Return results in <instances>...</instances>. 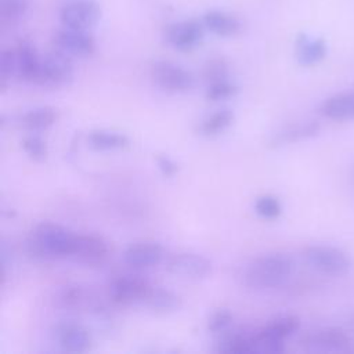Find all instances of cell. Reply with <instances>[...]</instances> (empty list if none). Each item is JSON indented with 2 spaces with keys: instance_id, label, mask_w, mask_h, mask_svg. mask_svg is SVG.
Listing matches in <instances>:
<instances>
[{
  "instance_id": "14",
  "label": "cell",
  "mask_w": 354,
  "mask_h": 354,
  "mask_svg": "<svg viewBox=\"0 0 354 354\" xmlns=\"http://www.w3.org/2000/svg\"><path fill=\"white\" fill-rule=\"evenodd\" d=\"M58 346L68 353H83L90 348L91 336L88 330L76 322H62L55 328Z\"/></svg>"
},
{
  "instance_id": "12",
  "label": "cell",
  "mask_w": 354,
  "mask_h": 354,
  "mask_svg": "<svg viewBox=\"0 0 354 354\" xmlns=\"http://www.w3.org/2000/svg\"><path fill=\"white\" fill-rule=\"evenodd\" d=\"M15 54V66L18 79L37 84L40 68H41V57L36 47L29 40H21L14 47Z\"/></svg>"
},
{
  "instance_id": "26",
  "label": "cell",
  "mask_w": 354,
  "mask_h": 354,
  "mask_svg": "<svg viewBox=\"0 0 354 354\" xmlns=\"http://www.w3.org/2000/svg\"><path fill=\"white\" fill-rule=\"evenodd\" d=\"M220 353H252V335L243 333H234L225 336L220 343L218 348Z\"/></svg>"
},
{
  "instance_id": "15",
  "label": "cell",
  "mask_w": 354,
  "mask_h": 354,
  "mask_svg": "<svg viewBox=\"0 0 354 354\" xmlns=\"http://www.w3.org/2000/svg\"><path fill=\"white\" fill-rule=\"evenodd\" d=\"M201 21L206 28V30H209L210 33L218 37L235 36L242 29V24L239 18L224 10H217V8L207 10L202 15Z\"/></svg>"
},
{
  "instance_id": "28",
  "label": "cell",
  "mask_w": 354,
  "mask_h": 354,
  "mask_svg": "<svg viewBox=\"0 0 354 354\" xmlns=\"http://www.w3.org/2000/svg\"><path fill=\"white\" fill-rule=\"evenodd\" d=\"M236 91L238 88L234 83H231L228 79H221V80L209 83L205 95L209 101H221V100L231 98L232 95L236 94Z\"/></svg>"
},
{
  "instance_id": "29",
  "label": "cell",
  "mask_w": 354,
  "mask_h": 354,
  "mask_svg": "<svg viewBox=\"0 0 354 354\" xmlns=\"http://www.w3.org/2000/svg\"><path fill=\"white\" fill-rule=\"evenodd\" d=\"M22 148L28 153V156L33 160H44L47 156V145L43 141V138L37 134L26 136L22 140Z\"/></svg>"
},
{
  "instance_id": "17",
  "label": "cell",
  "mask_w": 354,
  "mask_h": 354,
  "mask_svg": "<svg viewBox=\"0 0 354 354\" xmlns=\"http://www.w3.org/2000/svg\"><path fill=\"white\" fill-rule=\"evenodd\" d=\"M296 59L303 66H311L321 62L328 53L326 43L321 37H311L306 33H300L295 44Z\"/></svg>"
},
{
  "instance_id": "9",
  "label": "cell",
  "mask_w": 354,
  "mask_h": 354,
  "mask_svg": "<svg viewBox=\"0 0 354 354\" xmlns=\"http://www.w3.org/2000/svg\"><path fill=\"white\" fill-rule=\"evenodd\" d=\"M206 28L199 19H183L166 28L165 39L177 51H191L196 48L203 37Z\"/></svg>"
},
{
  "instance_id": "3",
  "label": "cell",
  "mask_w": 354,
  "mask_h": 354,
  "mask_svg": "<svg viewBox=\"0 0 354 354\" xmlns=\"http://www.w3.org/2000/svg\"><path fill=\"white\" fill-rule=\"evenodd\" d=\"M303 254L311 268L325 275L342 277L351 270V259L346 252L335 246L313 245Z\"/></svg>"
},
{
  "instance_id": "7",
  "label": "cell",
  "mask_w": 354,
  "mask_h": 354,
  "mask_svg": "<svg viewBox=\"0 0 354 354\" xmlns=\"http://www.w3.org/2000/svg\"><path fill=\"white\" fill-rule=\"evenodd\" d=\"M306 351L310 353H353L354 343L351 337L339 328L319 329L303 340Z\"/></svg>"
},
{
  "instance_id": "24",
  "label": "cell",
  "mask_w": 354,
  "mask_h": 354,
  "mask_svg": "<svg viewBox=\"0 0 354 354\" xmlns=\"http://www.w3.org/2000/svg\"><path fill=\"white\" fill-rule=\"evenodd\" d=\"M299 328H300V321H299L297 317L283 315V317H279V318L271 321L263 329L267 333L272 335L274 337H278L281 340H286L288 337L295 335Z\"/></svg>"
},
{
  "instance_id": "5",
  "label": "cell",
  "mask_w": 354,
  "mask_h": 354,
  "mask_svg": "<svg viewBox=\"0 0 354 354\" xmlns=\"http://www.w3.org/2000/svg\"><path fill=\"white\" fill-rule=\"evenodd\" d=\"M75 76L71 55L55 48L41 57V68L37 84L44 87L68 86Z\"/></svg>"
},
{
  "instance_id": "16",
  "label": "cell",
  "mask_w": 354,
  "mask_h": 354,
  "mask_svg": "<svg viewBox=\"0 0 354 354\" xmlns=\"http://www.w3.org/2000/svg\"><path fill=\"white\" fill-rule=\"evenodd\" d=\"M108 252V243L101 236L94 234H76L72 257L86 263H97L104 260Z\"/></svg>"
},
{
  "instance_id": "1",
  "label": "cell",
  "mask_w": 354,
  "mask_h": 354,
  "mask_svg": "<svg viewBox=\"0 0 354 354\" xmlns=\"http://www.w3.org/2000/svg\"><path fill=\"white\" fill-rule=\"evenodd\" d=\"M76 234L64 225L43 221L37 224L28 239V250L39 259L72 257Z\"/></svg>"
},
{
  "instance_id": "22",
  "label": "cell",
  "mask_w": 354,
  "mask_h": 354,
  "mask_svg": "<svg viewBox=\"0 0 354 354\" xmlns=\"http://www.w3.org/2000/svg\"><path fill=\"white\" fill-rule=\"evenodd\" d=\"M319 131V124L317 122H306L295 126H289L285 130L279 131L272 142L274 144H286V142H295L304 138H310L317 136Z\"/></svg>"
},
{
  "instance_id": "4",
  "label": "cell",
  "mask_w": 354,
  "mask_h": 354,
  "mask_svg": "<svg viewBox=\"0 0 354 354\" xmlns=\"http://www.w3.org/2000/svg\"><path fill=\"white\" fill-rule=\"evenodd\" d=\"M58 18L62 26L91 30L101 19V7L97 0H64Z\"/></svg>"
},
{
  "instance_id": "6",
  "label": "cell",
  "mask_w": 354,
  "mask_h": 354,
  "mask_svg": "<svg viewBox=\"0 0 354 354\" xmlns=\"http://www.w3.org/2000/svg\"><path fill=\"white\" fill-rule=\"evenodd\" d=\"M151 77L159 88L167 93H185L191 90L195 83L188 69L167 59H159L152 64Z\"/></svg>"
},
{
  "instance_id": "2",
  "label": "cell",
  "mask_w": 354,
  "mask_h": 354,
  "mask_svg": "<svg viewBox=\"0 0 354 354\" xmlns=\"http://www.w3.org/2000/svg\"><path fill=\"white\" fill-rule=\"evenodd\" d=\"M295 270L293 260L283 253H271L254 259L245 270L243 279L250 288H275L282 285Z\"/></svg>"
},
{
  "instance_id": "11",
  "label": "cell",
  "mask_w": 354,
  "mask_h": 354,
  "mask_svg": "<svg viewBox=\"0 0 354 354\" xmlns=\"http://www.w3.org/2000/svg\"><path fill=\"white\" fill-rule=\"evenodd\" d=\"M166 270L181 278L203 279L212 272V263L202 254L183 252L167 259Z\"/></svg>"
},
{
  "instance_id": "19",
  "label": "cell",
  "mask_w": 354,
  "mask_h": 354,
  "mask_svg": "<svg viewBox=\"0 0 354 354\" xmlns=\"http://www.w3.org/2000/svg\"><path fill=\"white\" fill-rule=\"evenodd\" d=\"M57 118V109L51 106H37L22 113L19 118V124L26 130L40 131L53 126Z\"/></svg>"
},
{
  "instance_id": "10",
  "label": "cell",
  "mask_w": 354,
  "mask_h": 354,
  "mask_svg": "<svg viewBox=\"0 0 354 354\" xmlns=\"http://www.w3.org/2000/svg\"><path fill=\"white\" fill-rule=\"evenodd\" d=\"M55 48L71 57H88L95 51V40L90 30L62 26L53 37Z\"/></svg>"
},
{
  "instance_id": "30",
  "label": "cell",
  "mask_w": 354,
  "mask_h": 354,
  "mask_svg": "<svg viewBox=\"0 0 354 354\" xmlns=\"http://www.w3.org/2000/svg\"><path fill=\"white\" fill-rule=\"evenodd\" d=\"M232 313L228 308H218L210 315L207 321V329L212 333H221L228 329V326L232 324Z\"/></svg>"
},
{
  "instance_id": "35",
  "label": "cell",
  "mask_w": 354,
  "mask_h": 354,
  "mask_svg": "<svg viewBox=\"0 0 354 354\" xmlns=\"http://www.w3.org/2000/svg\"><path fill=\"white\" fill-rule=\"evenodd\" d=\"M353 181H354V170H353Z\"/></svg>"
},
{
  "instance_id": "23",
  "label": "cell",
  "mask_w": 354,
  "mask_h": 354,
  "mask_svg": "<svg viewBox=\"0 0 354 354\" xmlns=\"http://www.w3.org/2000/svg\"><path fill=\"white\" fill-rule=\"evenodd\" d=\"M234 120V113L228 108H223L209 115L199 126V130L205 136H216L224 131Z\"/></svg>"
},
{
  "instance_id": "25",
  "label": "cell",
  "mask_w": 354,
  "mask_h": 354,
  "mask_svg": "<svg viewBox=\"0 0 354 354\" xmlns=\"http://www.w3.org/2000/svg\"><path fill=\"white\" fill-rule=\"evenodd\" d=\"M30 0H0L1 24H17L29 11Z\"/></svg>"
},
{
  "instance_id": "18",
  "label": "cell",
  "mask_w": 354,
  "mask_h": 354,
  "mask_svg": "<svg viewBox=\"0 0 354 354\" xmlns=\"http://www.w3.org/2000/svg\"><path fill=\"white\" fill-rule=\"evenodd\" d=\"M319 112L332 120H350L354 119V91L339 93L326 98Z\"/></svg>"
},
{
  "instance_id": "33",
  "label": "cell",
  "mask_w": 354,
  "mask_h": 354,
  "mask_svg": "<svg viewBox=\"0 0 354 354\" xmlns=\"http://www.w3.org/2000/svg\"><path fill=\"white\" fill-rule=\"evenodd\" d=\"M83 300V292L79 288H69L65 289L61 295V301L68 306V307H73L77 306L80 301Z\"/></svg>"
},
{
  "instance_id": "8",
  "label": "cell",
  "mask_w": 354,
  "mask_h": 354,
  "mask_svg": "<svg viewBox=\"0 0 354 354\" xmlns=\"http://www.w3.org/2000/svg\"><path fill=\"white\" fill-rule=\"evenodd\" d=\"M152 285L140 275H119L109 282V297L119 304L144 303Z\"/></svg>"
},
{
  "instance_id": "20",
  "label": "cell",
  "mask_w": 354,
  "mask_h": 354,
  "mask_svg": "<svg viewBox=\"0 0 354 354\" xmlns=\"http://www.w3.org/2000/svg\"><path fill=\"white\" fill-rule=\"evenodd\" d=\"M144 304L158 313H171L181 307V299L169 289L152 286L144 300Z\"/></svg>"
},
{
  "instance_id": "32",
  "label": "cell",
  "mask_w": 354,
  "mask_h": 354,
  "mask_svg": "<svg viewBox=\"0 0 354 354\" xmlns=\"http://www.w3.org/2000/svg\"><path fill=\"white\" fill-rule=\"evenodd\" d=\"M203 76L207 83L217 82L221 79H227V65L223 59L220 58H213L210 59L205 69H203Z\"/></svg>"
},
{
  "instance_id": "34",
  "label": "cell",
  "mask_w": 354,
  "mask_h": 354,
  "mask_svg": "<svg viewBox=\"0 0 354 354\" xmlns=\"http://www.w3.org/2000/svg\"><path fill=\"white\" fill-rule=\"evenodd\" d=\"M158 166H159L160 171H162L165 176H167V177L176 174L177 169H178L177 165H176V162H174L173 159H170L169 156H165V155L158 156Z\"/></svg>"
},
{
  "instance_id": "13",
  "label": "cell",
  "mask_w": 354,
  "mask_h": 354,
  "mask_svg": "<svg viewBox=\"0 0 354 354\" xmlns=\"http://www.w3.org/2000/svg\"><path fill=\"white\" fill-rule=\"evenodd\" d=\"M165 259V249L158 242H136L123 252V260L133 268L155 267Z\"/></svg>"
},
{
  "instance_id": "27",
  "label": "cell",
  "mask_w": 354,
  "mask_h": 354,
  "mask_svg": "<svg viewBox=\"0 0 354 354\" xmlns=\"http://www.w3.org/2000/svg\"><path fill=\"white\" fill-rule=\"evenodd\" d=\"M254 212L266 220H274L282 213L281 202L274 195H261L254 202Z\"/></svg>"
},
{
  "instance_id": "31",
  "label": "cell",
  "mask_w": 354,
  "mask_h": 354,
  "mask_svg": "<svg viewBox=\"0 0 354 354\" xmlns=\"http://www.w3.org/2000/svg\"><path fill=\"white\" fill-rule=\"evenodd\" d=\"M14 76H17L14 48H4L1 51V54H0V79H1V86H4L6 82L11 80Z\"/></svg>"
},
{
  "instance_id": "21",
  "label": "cell",
  "mask_w": 354,
  "mask_h": 354,
  "mask_svg": "<svg viewBox=\"0 0 354 354\" xmlns=\"http://www.w3.org/2000/svg\"><path fill=\"white\" fill-rule=\"evenodd\" d=\"M87 142L93 149L111 151L120 149L129 145V138L118 131L111 130H93L87 136Z\"/></svg>"
}]
</instances>
